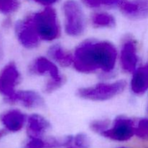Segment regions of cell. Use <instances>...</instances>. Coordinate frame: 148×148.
<instances>
[{"instance_id":"1","label":"cell","mask_w":148,"mask_h":148,"mask_svg":"<svg viewBox=\"0 0 148 148\" xmlns=\"http://www.w3.org/2000/svg\"><path fill=\"white\" fill-rule=\"evenodd\" d=\"M73 66L81 73H92L101 70L111 73L116 63L117 51L111 42L88 40L82 42L74 53Z\"/></svg>"},{"instance_id":"2","label":"cell","mask_w":148,"mask_h":148,"mask_svg":"<svg viewBox=\"0 0 148 148\" xmlns=\"http://www.w3.org/2000/svg\"><path fill=\"white\" fill-rule=\"evenodd\" d=\"M32 24L40 40L51 41L60 36V27L55 10L46 7L30 15Z\"/></svg>"},{"instance_id":"3","label":"cell","mask_w":148,"mask_h":148,"mask_svg":"<svg viewBox=\"0 0 148 148\" xmlns=\"http://www.w3.org/2000/svg\"><path fill=\"white\" fill-rule=\"evenodd\" d=\"M126 86V81L121 79L113 82H104L97 84L94 86L79 88L77 94L79 98L88 101H105L121 94Z\"/></svg>"},{"instance_id":"4","label":"cell","mask_w":148,"mask_h":148,"mask_svg":"<svg viewBox=\"0 0 148 148\" xmlns=\"http://www.w3.org/2000/svg\"><path fill=\"white\" fill-rule=\"evenodd\" d=\"M64 29L67 35L79 36L85 30L86 20L80 4L75 0H66L63 4Z\"/></svg>"},{"instance_id":"5","label":"cell","mask_w":148,"mask_h":148,"mask_svg":"<svg viewBox=\"0 0 148 148\" xmlns=\"http://www.w3.org/2000/svg\"><path fill=\"white\" fill-rule=\"evenodd\" d=\"M135 123L125 116H119L114 119L111 127L104 131L101 135L117 142L128 141L134 135Z\"/></svg>"},{"instance_id":"6","label":"cell","mask_w":148,"mask_h":148,"mask_svg":"<svg viewBox=\"0 0 148 148\" xmlns=\"http://www.w3.org/2000/svg\"><path fill=\"white\" fill-rule=\"evenodd\" d=\"M16 33L20 43L27 49L37 47L40 41V38L33 27L30 16L17 23Z\"/></svg>"},{"instance_id":"7","label":"cell","mask_w":148,"mask_h":148,"mask_svg":"<svg viewBox=\"0 0 148 148\" xmlns=\"http://www.w3.org/2000/svg\"><path fill=\"white\" fill-rule=\"evenodd\" d=\"M20 72L14 64L4 67L0 75V92L10 99L15 93V87L20 80Z\"/></svg>"},{"instance_id":"8","label":"cell","mask_w":148,"mask_h":148,"mask_svg":"<svg viewBox=\"0 0 148 148\" xmlns=\"http://www.w3.org/2000/svg\"><path fill=\"white\" fill-rule=\"evenodd\" d=\"M137 44L132 38L126 40L122 44L120 53V63L123 70L133 73L137 69L138 63Z\"/></svg>"},{"instance_id":"9","label":"cell","mask_w":148,"mask_h":148,"mask_svg":"<svg viewBox=\"0 0 148 148\" xmlns=\"http://www.w3.org/2000/svg\"><path fill=\"white\" fill-rule=\"evenodd\" d=\"M121 12L132 20L148 17V0H122L119 4Z\"/></svg>"},{"instance_id":"10","label":"cell","mask_w":148,"mask_h":148,"mask_svg":"<svg viewBox=\"0 0 148 148\" xmlns=\"http://www.w3.org/2000/svg\"><path fill=\"white\" fill-rule=\"evenodd\" d=\"M30 72L36 75H48L50 77L49 79L64 81V78L60 74L54 62L44 56H40L35 59L30 66Z\"/></svg>"},{"instance_id":"11","label":"cell","mask_w":148,"mask_h":148,"mask_svg":"<svg viewBox=\"0 0 148 148\" xmlns=\"http://www.w3.org/2000/svg\"><path fill=\"white\" fill-rule=\"evenodd\" d=\"M9 100L12 102L20 103L23 106L28 108H41L44 105V100L41 95L36 91L33 90L16 92L14 95Z\"/></svg>"},{"instance_id":"12","label":"cell","mask_w":148,"mask_h":148,"mask_svg":"<svg viewBox=\"0 0 148 148\" xmlns=\"http://www.w3.org/2000/svg\"><path fill=\"white\" fill-rule=\"evenodd\" d=\"M50 127L48 120L39 114H32L27 118V134L30 138L42 137Z\"/></svg>"},{"instance_id":"13","label":"cell","mask_w":148,"mask_h":148,"mask_svg":"<svg viewBox=\"0 0 148 148\" xmlns=\"http://www.w3.org/2000/svg\"><path fill=\"white\" fill-rule=\"evenodd\" d=\"M130 87L136 95H142L148 90V63L133 72Z\"/></svg>"},{"instance_id":"14","label":"cell","mask_w":148,"mask_h":148,"mask_svg":"<svg viewBox=\"0 0 148 148\" xmlns=\"http://www.w3.org/2000/svg\"><path fill=\"white\" fill-rule=\"evenodd\" d=\"M1 121L7 130L11 132H17L24 126L26 116L19 110H11L3 116Z\"/></svg>"},{"instance_id":"15","label":"cell","mask_w":148,"mask_h":148,"mask_svg":"<svg viewBox=\"0 0 148 148\" xmlns=\"http://www.w3.org/2000/svg\"><path fill=\"white\" fill-rule=\"evenodd\" d=\"M49 56L56 63L62 66H69L73 64L74 56L68 51L65 50L62 46L59 44L53 45L49 49Z\"/></svg>"},{"instance_id":"16","label":"cell","mask_w":148,"mask_h":148,"mask_svg":"<svg viewBox=\"0 0 148 148\" xmlns=\"http://www.w3.org/2000/svg\"><path fill=\"white\" fill-rule=\"evenodd\" d=\"M92 25L96 27H114L116 19L112 14L108 12H96L91 17Z\"/></svg>"},{"instance_id":"17","label":"cell","mask_w":148,"mask_h":148,"mask_svg":"<svg viewBox=\"0 0 148 148\" xmlns=\"http://www.w3.org/2000/svg\"><path fill=\"white\" fill-rule=\"evenodd\" d=\"M134 135L142 140H148V119H142L135 126Z\"/></svg>"},{"instance_id":"18","label":"cell","mask_w":148,"mask_h":148,"mask_svg":"<svg viewBox=\"0 0 148 148\" xmlns=\"http://www.w3.org/2000/svg\"><path fill=\"white\" fill-rule=\"evenodd\" d=\"M84 2L90 7H113L118 5L122 0H83Z\"/></svg>"},{"instance_id":"19","label":"cell","mask_w":148,"mask_h":148,"mask_svg":"<svg viewBox=\"0 0 148 148\" xmlns=\"http://www.w3.org/2000/svg\"><path fill=\"white\" fill-rule=\"evenodd\" d=\"M110 124L111 123H110L109 120H96V121H93L92 122H91L90 127L92 131L101 134L104 131L109 128Z\"/></svg>"},{"instance_id":"20","label":"cell","mask_w":148,"mask_h":148,"mask_svg":"<svg viewBox=\"0 0 148 148\" xmlns=\"http://www.w3.org/2000/svg\"><path fill=\"white\" fill-rule=\"evenodd\" d=\"M19 6L17 0H0V12L10 13L15 11Z\"/></svg>"},{"instance_id":"21","label":"cell","mask_w":148,"mask_h":148,"mask_svg":"<svg viewBox=\"0 0 148 148\" xmlns=\"http://www.w3.org/2000/svg\"><path fill=\"white\" fill-rule=\"evenodd\" d=\"M73 143H75V146L78 148H89L90 146V139L86 134H78L74 137Z\"/></svg>"},{"instance_id":"22","label":"cell","mask_w":148,"mask_h":148,"mask_svg":"<svg viewBox=\"0 0 148 148\" xmlns=\"http://www.w3.org/2000/svg\"><path fill=\"white\" fill-rule=\"evenodd\" d=\"M33 1H36V2L40 4H42V5L49 7L50 5H52V4L57 2L59 0H33Z\"/></svg>"},{"instance_id":"23","label":"cell","mask_w":148,"mask_h":148,"mask_svg":"<svg viewBox=\"0 0 148 148\" xmlns=\"http://www.w3.org/2000/svg\"><path fill=\"white\" fill-rule=\"evenodd\" d=\"M3 134V132H0V137H1V135H2Z\"/></svg>"},{"instance_id":"24","label":"cell","mask_w":148,"mask_h":148,"mask_svg":"<svg viewBox=\"0 0 148 148\" xmlns=\"http://www.w3.org/2000/svg\"><path fill=\"white\" fill-rule=\"evenodd\" d=\"M121 148H124V147H121Z\"/></svg>"}]
</instances>
